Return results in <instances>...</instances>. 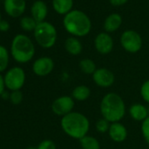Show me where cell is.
I'll list each match as a JSON object with an SVG mask.
<instances>
[{
  "label": "cell",
  "instance_id": "1",
  "mask_svg": "<svg viewBox=\"0 0 149 149\" xmlns=\"http://www.w3.org/2000/svg\"><path fill=\"white\" fill-rule=\"evenodd\" d=\"M61 127L68 137L80 140L88 135L91 123L84 113L72 111L61 118Z\"/></svg>",
  "mask_w": 149,
  "mask_h": 149
},
{
  "label": "cell",
  "instance_id": "2",
  "mask_svg": "<svg viewBox=\"0 0 149 149\" xmlns=\"http://www.w3.org/2000/svg\"><path fill=\"white\" fill-rule=\"evenodd\" d=\"M99 108L102 118L110 123L120 122L126 113V106L124 99L115 92L105 94L101 99Z\"/></svg>",
  "mask_w": 149,
  "mask_h": 149
},
{
  "label": "cell",
  "instance_id": "3",
  "mask_svg": "<svg viewBox=\"0 0 149 149\" xmlns=\"http://www.w3.org/2000/svg\"><path fill=\"white\" fill-rule=\"evenodd\" d=\"M63 26L68 33L77 37H84L91 30L90 18L82 11L74 10L65 15Z\"/></svg>",
  "mask_w": 149,
  "mask_h": 149
},
{
  "label": "cell",
  "instance_id": "4",
  "mask_svg": "<svg viewBox=\"0 0 149 149\" xmlns=\"http://www.w3.org/2000/svg\"><path fill=\"white\" fill-rule=\"evenodd\" d=\"M11 50L14 60L20 63H26L31 61L35 53L33 41L25 34H18L13 38Z\"/></svg>",
  "mask_w": 149,
  "mask_h": 149
},
{
  "label": "cell",
  "instance_id": "5",
  "mask_svg": "<svg viewBox=\"0 0 149 149\" xmlns=\"http://www.w3.org/2000/svg\"><path fill=\"white\" fill-rule=\"evenodd\" d=\"M34 38L37 43L43 48L52 47L57 40V31L49 22L38 23L34 31Z\"/></svg>",
  "mask_w": 149,
  "mask_h": 149
},
{
  "label": "cell",
  "instance_id": "6",
  "mask_svg": "<svg viewBox=\"0 0 149 149\" xmlns=\"http://www.w3.org/2000/svg\"><path fill=\"white\" fill-rule=\"evenodd\" d=\"M120 43L122 47L128 53H138L142 47L141 36L133 30L125 31L120 37Z\"/></svg>",
  "mask_w": 149,
  "mask_h": 149
},
{
  "label": "cell",
  "instance_id": "7",
  "mask_svg": "<svg viewBox=\"0 0 149 149\" xmlns=\"http://www.w3.org/2000/svg\"><path fill=\"white\" fill-rule=\"evenodd\" d=\"M26 80V74L24 70L19 67H15L11 68L5 77V84L6 86L13 91H19Z\"/></svg>",
  "mask_w": 149,
  "mask_h": 149
},
{
  "label": "cell",
  "instance_id": "8",
  "mask_svg": "<svg viewBox=\"0 0 149 149\" xmlns=\"http://www.w3.org/2000/svg\"><path fill=\"white\" fill-rule=\"evenodd\" d=\"M74 100L71 96H61L57 97L52 104L53 112L60 117H64L73 111Z\"/></svg>",
  "mask_w": 149,
  "mask_h": 149
},
{
  "label": "cell",
  "instance_id": "9",
  "mask_svg": "<svg viewBox=\"0 0 149 149\" xmlns=\"http://www.w3.org/2000/svg\"><path fill=\"white\" fill-rule=\"evenodd\" d=\"M92 79L97 86L107 89L113 85L115 82V74L109 68H99L92 74Z\"/></svg>",
  "mask_w": 149,
  "mask_h": 149
},
{
  "label": "cell",
  "instance_id": "10",
  "mask_svg": "<svg viewBox=\"0 0 149 149\" xmlns=\"http://www.w3.org/2000/svg\"><path fill=\"white\" fill-rule=\"evenodd\" d=\"M96 50L101 54H108L113 49V40L111 36L107 33H98L94 40Z\"/></svg>",
  "mask_w": 149,
  "mask_h": 149
},
{
  "label": "cell",
  "instance_id": "11",
  "mask_svg": "<svg viewBox=\"0 0 149 149\" xmlns=\"http://www.w3.org/2000/svg\"><path fill=\"white\" fill-rule=\"evenodd\" d=\"M54 68V62L50 57L43 56L37 59L33 64V71L39 77H46Z\"/></svg>",
  "mask_w": 149,
  "mask_h": 149
},
{
  "label": "cell",
  "instance_id": "12",
  "mask_svg": "<svg viewBox=\"0 0 149 149\" xmlns=\"http://www.w3.org/2000/svg\"><path fill=\"white\" fill-rule=\"evenodd\" d=\"M26 0H5L4 8L6 13L13 18H19L26 10Z\"/></svg>",
  "mask_w": 149,
  "mask_h": 149
},
{
  "label": "cell",
  "instance_id": "13",
  "mask_svg": "<svg viewBox=\"0 0 149 149\" xmlns=\"http://www.w3.org/2000/svg\"><path fill=\"white\" fill-rule=\"evenodd\" d=\"M108 134L112 141L116 143H122L127 139L128 132L124 124L121 122H115L111 123Z\"/></svg>",
  "mask_w": 149,
  "mask_h": 149
},
{
  "label": "cell",
  "instance_id": "14",
  "mask_svg": "<svg viewBox=\"0 0 149 149\" xmlns=\"http://www.w3.org/2000/svg\"><path fill=\"white\" fill-rule=\"evenodd\" d=\"M129 115L130 117L138 122H143L148 116H149V110L148 108L139 103L132 104L129 108Z\"/></svg>",
  "mask_w": 149,
  "mask_h": 149
},
{
  "label": "cell",
  "instance_id": "15",
  "mask_svg": "<svg viewBox=\"0 0 149 149\" xmlns=\"http://www.w3.org/2000/svg\"><path fill=\"white\" fill-rule=\"evenodd\" d=\"M31 13L37 23L43 22L47 15V6L41 0H37L31 7Z\"/></svg>",
  "mask_w": 149,
  "mask_h": 149
},
{
  "label": "cell",
  "instance_id": "16",
  "mask_svg": "<svg viewBox=\"0 0 149 149\" xmlns=\"http://www.w3.org/2000/svg\"><path fill=\"white\" fill-rule=\"evenodd\" d=\"M91 95V89L84 84H80L76 86L72 92H71V97L74 101H78V102H84L90 98Z\"/></svg>",
  "mask_w": 149,
  "mask_h": 149
},
{
  "label": "cell",
  "instance_id": "17",
  "mask_svg": "<svg viewBox=\"0 0 149 149\" xmlns=\"http://www.w3.org/2000/svg\"><path fill=\"white\" fill-rule=\"evenodd\" d=\"M64 47L66 51L71 55H78L83 51V45L81 41L76 37H69L65 40Z\"/></svg>",
  "mask_w": 149,
  "mask_h": 149
},
{
  "label": "cell",
  "instance_id": "18",
  "mask_svg": "<svg viewBox=\"0 0 149 149\" xmlns=\"http://www.w3.org/2000/svg\"><path fill=\"white\" fill-rule=\"evenodd\" d=\"M122 24V18L118 13H112L109 15L104 23V28L107 33H112L117 31Z\"/></svg>",
  "mask_w": 149,
  "mask_h": 149
},
{
  "label": "cell",
  "instance_id": "19",
  "mask_svg": "<svg viewBox=\"0 0 149 149\" xmlns=\"http://www.w3.org/2000/svg\"><path fill=\"white\" fill-rule=\"evenodd\" d=\"M53 7L59 14H68L73 7V0H53Z\"/></svg>",
  "mask_w": 149,
  "mask_h": 149
},
{
  "label": "cell",
  "instance_id": "20",
  "mask_svg": "<svg viewBox=\"0 0 149 149\" xmlns=\"http://www.w3.org/2000/svg\"><path fill=\"white\" fill-rule=\"evenodd\" d=\"M81 149H100L101 146L98 139L93 136L86 135L79 140Z\"/></svg>",
  "mask_w": 149,
  "mask_h": 149
},
{
  "label": "cell",
  "instance_id": "21",
  "mask_svg": "<svg viewBox=\"0 0 149 149\" xmlns=\"http://www.w3.org/2000/svg\"><path fill=\"white\" fill-rule=\"evenodd\" d=\"M79 68L80 70L85 74H92L97 69V65L94 61L89 58H84L80 61L79 62Z\"/></svg>",
  "mask_w": 149,
  "mask_h": 149
},
{
  "label": "cell",
  "instance_id": "22",
  "mask_svg": "<svg viewBox=\"0 0 149 149\" xmlns=\"http://www.w3.org/2000/svg\"><path fill=\"white\" fill-rule=\"evenodd\" d=\"M37 24L38 23L34 20L33 17H23L20 20V26L22 29L27 32L34 31Z\"/></svg>",
  "mask_w": 149,
  "mask_h": 149
},
{
  "label": "cell",
  "instance_id": "23",
  "mask_svg": "<svg viewBox=\"0 0 149 149\" xmlns=\"http://www.w3.org/2000/svg\"><path fill=\"white\" fill-rule=\"evenodd\" d=\"M8 62H9L8 51L5 47L0 45V72L4 71L7 68Z\"/></svg>",
  "mask_w": 149,
  "mask_h": 149
},
{
  "label": "cell",
  "instance_id": "24",
  "mask_svg": "<svg viewBox=\"0 0 149 149\" xmlns=\"http://www.w3.org/2000/svg\"><path fill=\"white\" fill-rule=\"evenodd\" d=\"M110 125H111V123L109 121H107L104 118H101L97 119V121L96 122L95 127H96V130L97 132L105 133V132H108Z\"/></svg>",
  "mask_w": 149,
  "mask_h": 149
},
{
  "label": "cell",
  "instance_id": "25",
  "mask_svg": "<svg viewBox=\"0 0 149 149\" xmlns=\"http://www.w3.org/2000/svg\"><path fill=\"white\" fill-rule=\"evenodd\" d=\"M140 96L142 99L149 104V79L142 84L140 87Z\"/></svg>",
  "mask_w": 149,
  "mask_h": 149
},
{
  "label": "cell",
  "instance_id": "26",
  "mask_svg": "<svg viewBox=\"0 0 149 149\" xmlns=\"http://www.w3.org/2000/svg\"><path fill=\"white\" fill-rule=\"evenodd\" d=\"M141 133L147 144H149V116L141 122Z\"/></svg>",
  "mask_w": 149,
  "mask_h": 149
},
{
  "label": "cell",
  "instance_id": "27",
  "mask_svg": "<svg viewBox=\"0 0 149 149\" xmlns=\"http://www.w3.org/2000/svg\"><path fill=\"white\" fill-rule=\"evenodd\" d=\"M37 149H56V145L51 139H44L39 144Z\"/></svg>",
  "mask_w": 149,
  "mask_h": 149
},
{
  "label": "cell",
  "instance_id": "28",
  "mask_svg": "<svg viewBox=\"0 0 149 149\" xmlns=\"http://www.w3.org/2000/svg\"><path fill=\"white\" fill-rule=\"evenodd\" d=\"M11 101L13 104H19L22 102V99H23V94L21 93V91H13L12 94H11Z\"/></svg>",
  "mask_w": 149,
  "mask_h": 149
},
{
  "label": "cell",
  "instance_id": "29",
  "mask_svg": "<svg viewBox=\"0 0 149 149\" xmlns=\"http://www.w3.org/2000/svg\"><path fill=\"white\" fill-rule=\"evenodd\" d=\"M10 28V24L6 20L0 21V31L1 32H7Z\"/></svg>",
  "mask_w": 149,
  "mask_h": 149
},
{
  "label": "cell",
  "instance_id": "30",
  "mask_svg": "<svg viewBox=\"0 0 149 149\" xmlns=\"http://www.w3.org/2000/svg\"><path fill=\"white\" fill-rule=\"evenodd\" d=\"M128 0H110V3L114 6H120L125 5Z\"/></svg>",
  "mask_w": 149,
  "mask_h": 149
},
{
  "label": "cell",
  "instance_id": "31",
  "mask_svg": "<svg viewBox=\"0 0 149 149\" xmlns=\"http://www.w3.org/2000/svg\"><path fill=\"white\" fill-rule=\"evenodd\" d=\"M5 78H3V77L0 74V95L3 94L4 90H5Z\"/></svg>",
  "mask_w": 149,
  "mask_h": 149
},
{
  "label": "cell",
  "instance_id": "32",
  "mask_svg": "<svg viewBox=\"0 0 149 149\" xmlns=\"http://www.w3.org/2000/svg\"><path fill=\"white\" fill-rule=\"evenodd\" d=\"M27 149H37V147H34V146H31V147H29V148H27Z\"/></svg>",
  "mask_w": 149,
  "mask_h": 149
},
{
  "label": "cell",
  "instance_id": "33",
  "mask_svg": "<svg viewBox=\"0 0 149 149\" xmlns=\"http://www.w3.org/2000/svg\"><path fill=\"white\" fill-rule=\"evenodd\" d=\"M2 19H1V13H0V21H1Z\"/></svg>",
  "mask_w": 149,
  "mask_h": 149
},
{
  "label": "cell",
  "instance_id": "34",
  "mask_svg": "<svg viewBox=\"0 0 149 149\" xmlns=\"http://www.w3.org/2000/svg\"><path fill=\"white\" fill-rule=\"evenodd\" d=\"M80 149H81V148H80Z\"/></svg>",
  "mask_w": 149,
  "mask_h": 149
}]
</instances>
